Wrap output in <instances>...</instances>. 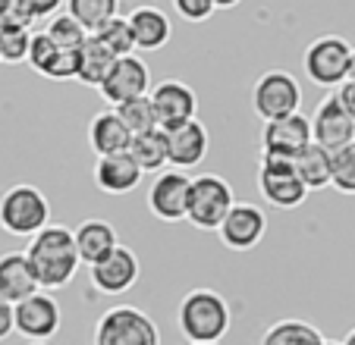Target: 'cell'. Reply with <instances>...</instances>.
<instances>
[{"label":"cell","mask_w":355,"mask_h":345,"mask_svg":"<svg viewBox=\"0 0 355 345\" xmlns=\"http://www.w3.org/2000/svg\"><path fill=\"white\" fill-rule=\"evenodd\" d=\"M67 13L73 16L88 35H98L110 19L120 16V3H116V0H69Z\"/></svg>","instance_id":"4316f807"},{"label":"cell","mask_w":355,"mask_h":345,"mask_svg":"<svg viewBox=\"0 0 355 345\" xmlns=\"http://www.w3.org/2000/svg\"><path fill=\"white\" fill-rule=\"evenodd\" d=\"M176 324H180L182 336L195 345H220V339L230 333L233 314H230V301L223 299L217 289H192L182 295L180 308H176Z\"/></svg>","instance_id":"7a4b0ae2"},{"label":"cell","mask_w":355,"mask_h":345,"mask_svg":"<svg viewBox=\"0 0 355 345\" xmlns=\"http://www.w3.org/2000/svg\"><path fill=\"white\" fill-rule=\"evenodd\" d=\"M173 10L186 22H205L217 13V3L214 0H173Z\"/></svg>","instance_id":"e575fe53"},{"label":"cell","mask_w":355,"mask_h":345,"mask_svg":"<svg viewBox=\"0 0 355 345\" xmlns=\"http://www.w3.org/2000/svg\"><path fill=\"white\" fill-rule=\"evenodd\" d=\"M135 135L126 129V123L116 116V110H101L88 123V145L101 157H116V154H129Z\"/></svg>","instance_id":"ac0fdd59"},{"label":"cell","mask_w":355,"mask_h":345,"mask_svg":"<svg viewBox=\"0 0 355 345\" xmlns=\"http://www.w3.org/2000/svg\"><path fill=\"white\" fill-rule=\"evenodd\" d=\"M35 292H41V285L35 279L26 251L0 254V299L10 305H19V301L32 299Z\"/></svg>","instance_id":"d6986e66"},{"label":"cell","mask_w":355,"mask_h":345,"mask_svg":"<svg viewBox=\"0 0 355 345\" xmlns=\"http://www.w3.org/2000/svg\"><path fill=\"white\" fill-rule=\"evenodd\" d=\"M189 345H195V342H189Z\"/></svg>","instance_id":"7bdbcfd3"},{"label":"cell","mask_w":355,"mask_h":345,"mask_svg":"<svg viewBox=\"0 0 355 345\" xmlns=\"http://www.w3.org/2000/svg\"><path fill=\"white\" fill-rule=\"evenodd\" d=\"M151 104L157 110V123L164 132L182 126V123L198 120V94L192 85L180 79H164L151 88Z\"/></svg>","instance_id":"4fadbf2b"},{"label":"cell","mask_w":355,"mask_h":345,"mask_svg":"<svg viewBox=\"0 0 355 345\" xmlns=\"http://www.w3.org/2000/svg\"><path fill=\"white\" fill-rule=\"evenodd\" d=\"M334 94H336V98H340V104L346 107V113H349V116H352V120H355V79H349L346 85H340Z\"/></svg>","instance_id":"74e56055"},{"label":"cell","mask_w":355,"mask_h":345,"mask_svg":"<svg viewBox=\"0 0 355 345\" xmlns=\"http://www.w3.org/2000/svg\"><path fill=\"white\" fill-rule=\"evenodd\" d=\"M13 320H16V333L32 342H47L51 336H57L63 324V311L60 301L47 292H35L32 299L13 305Z\"/></svg>","instance_id":"7c38bea8"},{"label":"cell","mask_w":355,"mask_h":345,"mask_svg":"<svg viewBox=\"0 0 355 345\" xmlns=\"http://www.w3.org/2000/svg\"><path fill=\"white\" fill-rule=\"evenodd\" d=\"M258 192L277 211H295L309 198V188L299 179L293 160L270 157H261V163H258Z\"/></svg>","instance_id":"ba28073f"},{"label":"cell","mask_w":355,"mask_h":345,"mask_svg":"<svg viewBox=\"0 0 355 345\" xmlns=\"http://www.w3.org/2000/svg\"><path fill=\"white\" fill-rule=\"evenodd\" d=\"M236 207V192L223 176L217 172H201L192 179L189 195V223L195 229H220L227 213Z\"/></svg>","instance_id":"8992f818"},{"label":"cell","mask_w":355,"mask_h":345,"mask_svg":"<svg viewBox=\"0 0 355 345\" xmlns=\"http://www.w3.org/2000/svg\"><path fill=\"white\" fill-rule=\"evenodd\" d=\"M0 226L10 236L19 239H35L41 229L51 226V201L38 186H10L0 195Z\"/></svg>","instance_id":"3957f363"},{"label":"cell","mask_w":355,"mask_h":345,"mask_svg":"<svg viewBox=\"0 0 355 345\" xmlns=\"http://www.w3.org/2000/svg\"><path fill=\"white\" fill-rule=\"evenodd\" d=\"M92 345H164V342H161V326L141 308L114 305L94 324Z\"/></svg>","instance_id":"277c9868"},{"label":"cell","mask_w":355,"mask_h":345,"mask_svg":"<svg viewBox=\"0 0 355 345\" xmlns=\"http://www.w3.org/2000/svg\"><path fill=\"white\" fill-rule=\"evenodd\" d=\"M324 345H343V342H336V339H324Z\"/></svg>","instance_id":"60d3db41"},{"label":"cell","mask_w":355,"mask_h":345,"mask_svg":"<svg viewBox=\"0 0 355 345\" xmlns=\"http://www.w3.org/2000/svg\"><path fill=\"white\" fill-rule=\"evenodd\" d=\"M299 104H302V88L295 82V76L286 73V69H268L252 85V110L264 123L286 120V116L299 113Z\"/></svg>","instance_id":"52a82bcc"},{"label":"cell","mask_w":355,"mask_h":345,"mask_svg":"<svg viewBox=\"0 0 355 345\" xmlns=\"http://www.w3.org/2000/svg\"><path fill=\"white\" fill-rule=\"evenodd\" d=\"M57 53H60V47L51 41V35L41 28V32H32V47H28V67L35 69V73L47 76L51 73V67H54Z\"/></svg>","instance_id":"1f68e13d"},{"label":"cell","mask_w":355,"mask_h":345,"mask_svg":"<svg viewBox=\"0 0 355 345\" xmlns=\"http://www.w3.org/2000/svg\"><path fill=\"white\" fill-rule=\"evenodd\" d=\"M148 85H151V73H148L145 60L132 53V57H120V60L114 63L110 76L104 79V85H101L98 91H101V98L110 104V110H116V107L129 104V100H135V98H145Z\"/></svg>","instance_id":"5bb4252c"},{"label":"cell","mask_w":355,"mask_h":345,"mask_svg":"<svg viewBox=\"0 0 355 345\" xmlns=\"http://www.w3.org/2000/svg\"><path fill=\"white\" fill-rule=\"evenodd\" d=\"M311 141L330 154L343 151L355 141V120L346 113V107L340 104L336 94L324 98L311 113Z\"/></svg>","instance_id":"8fae6325"},{"label":"cell","mask_w":355,"mask_h":345,"mask_svg":"<svg viewBox=\"0 0 355 345\" xmlns=\"http://www.w3.org/2000/svg\"><path fill=\"white\" fill-rule=\"evenodd\" d=\"M141 276V264H139V254L132 251L129 245H120L107 260L88 267V279L92 285L98 289L101 295H123L129 292Z\"/></svg>","instance_id":"9a60e30c"},{"label":"cell","mask_w":355,"mask_h":345,"mask_svg":"<svg viewBox=\"0 0 355 345\" xmlns=\"http://www.w3.org/2000/svg\"><path fill=\"white\" fill-rule=\"evenodd\" d=\"M129 26H132L135 35V51H161L164 44L173 35V26H170V16L164 13L161 7H151V3H139L126 13Z\"/></svg>","instance_id":"ffe728a7"},{"label":"cell","mask_w":355,"mask_h":345,"mask_svg":"<svg viewBox=\"0 0 355 345\" xmlns=\"http://www.w3.org/2000/svg\"><path fill=\"white\" fill-rule=\"evenodd\" d=\"M334 188L343 195H355V141L334 154Z\"/></svg>","instance_id":"d6a6232c"},{"label":"cell","mask_w":355,"mask_h":345,"mask_svg":"<svg viewBox=\"0 0 355 345\" xmlns=\"http://www.w3.org/2000/svg\"><path fill=\"white\" fill-rule=\"evenodd\" d=\"M129 157L139 163L141 172H167L170 166V145H167V132L164 129H155V132H145V135H135L132 148H129Z\"/></svg>","instance_id":"603a6c76"},{"label":"cell","mask_w":355,"mask_h":345,"mask_svg":"<svg viewBox=\"0 0 355 345\" xmlns=\"http://www.w3.org/2000/svg\"><path fill=\"white\" fill-rule=\"evenodd\" d=\"M26 258L32 264V273L41 289H63V285L73 283L76 270L82 267L76 233L63 223H51L35 239H28Z\"/></svg>","instance_id":"6da1fadb"},{"label":"cell","mask_w":355,"mask_h":345,"mask_svg":"<svg viewBox=\"0 0 355 345\" xmlns=\"http://www.w3.org/2000/svg\"><path fill=\"white\" fill-rule=\"evenodd\" d=\"M114 63H116L114 53L94 35H88V41L79 47V76H76V82H82L88 88H101L104 79L110 76V69H114Z\"/></svg>","instance_id":"cb8c5ba5"},{"label":"cell","mask_w":355,"mask_h":345,"mask_svg":"<svg viewBox=\"0 0 355 345\" xmlns=\"http://www.w3.org/2000/svg\"><path fill=\"white\" fill-rule=\"evenodd\" d=\"M352 51L346 38L340 35H321L305 47L302 67L305 76L315 82L318 88H340L349 82V69H352Z\"/></svg>","instance_id":"5b68a950"},{"label":"cell","mask_w":355,"mask_h":345,"mask_svg":"<svg viewBox=\"0 0 355 345\" xmlns=\"http://www.w3.org/2000/svg\"><path fill=\"white\" fill-rule=\"evenodd\" d=\"M141 176L145 172L139 170L129 154H116V157H101L94 163V186L104 195H129L139 188Z\"/></svg>","instance_id":"7402d4cb"},{"label":"cell","mask_w":355,"mask_h":345,"mask_svg":"<svg viewBox=\"0 0 355 345\" xmlns=\"http://www.w3.org/2000/svg\"><path fill=\"white\" fill-rule=\"evenodd\" d=\"M349 79H355V51H352V69H349Z\"/></svg>","instance_id":"ab89813d"},{"label":"cell","mask_w":355,"mask_h":345,"mask_svg":"<svg viewBox=\"0 0 355 345\" xmlns=\"http://www.w3.org/2000/svg\"><path fill=\"white\" fill-rule=\"evenodd\" d=\"M261 345H324V336L318 333V326H311L309 320H277L264 330Z\"/></svg>","instance_id":"484cf974"},{"label":"cell","mask_w":355,"mask_h":345,"mask_svg":"<svg viewBox=\"0 0 355 345\" xmlns=\"http://www.w3.org/2000/svg\"><path fill=\"white\" fill-rule=\"evenodd\" d=\"M32 345H47V342H32Z\"/></svg>","instance_id":"b9f144b4"},{"label":"cell","mask_w":355,"mask_h":345,"mask_svg":"<svg viewBox=\"0 0 355 345\" xmlns=\"http://www.w3.org/2000/svg\"><path fill=\"white\" fill-rule=\"evenodd\" d=\"M343 345H355V326H352V330H349V336L343 339Z\"/></svg>","instance_id":"f35d334b"},{"label":"cell","mask_w":355,"mask_h":345,"mask_svg":"<svg viewBox=\"0 0 355 345\" xmlns=\"http://www.w3.org/2000/svg\"><path fill=\"white\" fill-rule=\"evenodd\" d=\"M94 38L101 41V44L107 47L110 53H114L116 60L120 57H132V51H135V35H132V26H129V19L126 16H116V19H110L107 26L101 28Z\"/></svg>","instance_id":"f1b7e54d"},{"label":"cell","mask_w":355,"mask_h":345,"mask_svg":"<svg viewBox=\"0 0 355 345\" xmlns=\"http://www.w3.org/2000/svg\"><path fill=\"white\" fill-rule=\"evenodd\" d=\"M44 32L51 35V41H54L60 51H79V47L88 41V32L69 13H57L54 19L47 22Z\"/></svg>","instance_id":"f546056e"},{"label":"cell","mask_w":355,"mask_h":345,"mask_svg":"<svg viewBox=\"0 0 355 345\" xmlns=\"http://www.w3.org/2000/svg\"><path fill=\"white\" fill-rule=\"evenodd\" d=\"M10 333H16V320H13V305L10 301L0 299V342L10 336Z\"/></svg>","instance_id":"8d00e7d4"},{"label":"cell","mask_w":355,"mask_h":345,"mask_svg":"<svg viewBox=\"0 0 355 345\" xmlns=\"http://www.w3.org/2000/svg\"><path fill=\"white\" fill-rule=\"evenodd\" d=\"M311 141V116L305 113H293L286 120L264 123L261 132V157L270 160H295Z\"/></svg>","instance_id":"30bf717a"},{"label":"cell","mask_w":355,"mask_h":345,"mask_svg":"<svg viewBox=\"0 0 355 345\" xmlns=\"http://www.w3.org/2000/svg\"><path fill=\"white\" fill-rule=\"evenodd\" d=\"M116 116L126 123V129L132 135H145V132L161 129V123H157V110H155V104H151V94L135 98V100H129V104L116 107Z\"/></svg>","instance_id":"83f0119b"},{"label":"cell","mask_w":355,"mask_h":345,"mask_svg":"<svg viewBox=\"0 0 355 345\" xmlns=\"http://www.w3.org/2000/svg\"><path fill=\"white\" fill-rule=\"evenodd\" d=\"M73 233H76V248H79L82 264H88V267L101 264V260H107L110 254L120 248L116 229L107 223V220H98V217L82 220Z\"/></svg>","instance_id":"44dd1931"},{"label":"cell","mask_w":355,"mask_h":345,"mask_svg":"<svg viewBox=\"0 0 355 345\" xmlns=\"http://www.w3.org/2000/svg\"><path fill=\"white\" fill-rule=\"evenodd\" d=\"M28 47H32V32L28 28H7L0 32V63H26L28 60Z\"/></svg>","instance_id":"4dcf8cb0"},{"label":"cell","mask_w":355,"mask_h":345,"mask_svg":"<svg viewBox=\"0 0 355 345\" xmlns=\"http://www.w3.org/2000/svg\"><path fill=\"white\" fill-rule=\"evenodd\" d=\"M26 7H28V13H32V19L35 22H41V19H54L57 13H60V0H26Z\"/></svg>","instance_id":"d590c367"},{"label":"cell","mask_w":355,"mask_h":345,"mask_svg":"<svg viewBox=\"0 0 355 345\" xmlns=\"http://www.w3.org/2000/svg\"><path fill=\"white\" fill-rule=\"evenodd\" d=\"M189 195H192V176L180 170H167L155 176V182L148 188V211L161 223L189 220Z\"/></svg>","instance_id":"9c48e42d"},{"label":"cell","mask_w":355,"mask_h":345,"mask_svg":"<svg viewBox=\"0 0 355 345\" xmlns=\"http://www.w3.org/2000/svg\"><path fill=\"white\" fill-rule=\"evenodd\" d=\"M35 19L28 13L26 0H0V32L7 28H28L32 32Z\"/></svg>","instance_id":"836d02e7"},{"label":"cell","mask_w":355,"mask_h":345,"mask_svg":"<svg viewBox=\"0 0 355 345\" xmlns=\"http://www.w3.org/2000/svg\"><path fill=\"white\" fill-rule=\"evenodd\" d=\"M167 145H170V166L180 172L192 170V166H198L201 160L208 157V148H211L208 126L201 120L182 123V126L167 132Z\"/></svg>","instance_id":"e0dca14e"},{"label":"cell","mask_w":355,"mask_h":345,"mask_svg":"<svg viewBox=\"0 0 355 345\" xmlns=\"http://www.w3.org/2000/svg\"><path fill=\"white\" fill-rule=\"evenodd\" d=\"M293 163H295V172H299V179L305 182L309 192L334 186V154L324 151V148L309 145Z\"/></svg>","instance_id":"d4e9b609"},{"label":"cell","mask_w":355,"mask_h":345,"mask_svg":"<svg viewBox=\"0 0 355 345\" xmlns=\"http://www.w3.org/2000/svg\"><path fill=\"white\" fill-rule=\"evenodd\" d=\"M264 233H268V217H264V211L258 204H239V201H236V207L227 213L223 226L217 229L220 242L230 251H252V248L264 239Z\"/></svg>","instance_id":"2e32d148"}]
</instances>
